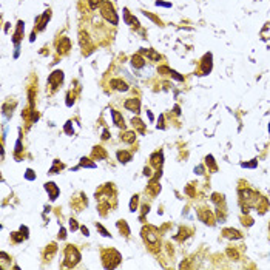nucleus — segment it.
Instances as JSON below:
<instances>
[{"instance_id": "obj_1", "label": "nucleus", "mask_w": 270, "mask_h": 270, "mask_svg": "<svg viewBox=\"0 0 270 270\" xmlns=\"http://www.w3.org/2000/svg\"><path fill=\"white\" fill-rule=\"evenodd\" d=\"M100 13H102V16H103V19H105L107 22H110L111 25H117L119 17H117V14L114 13V8H113V5H111L110 2H103V3H102Z\"/></svg>"}, {"instance_id": "obj_2", "label": "nucleus", "mask_w": 270, "mask_h": 270, "mask_svg": "<svg viewBox=\"0 0 270 270\" xmlns=\"http://www.w3.org/2000/svg\"><path fill=\"white\" fill-rule=\"evenodd\" d=\"M65 259L70 262V265H76L79 261H80V253L76 247L73 245H68L66 250H65Z\"/></svg>"}, {"instance_id": "obj_3", "label": "nucleus", "mask_w": 270, "mask_h": 270, "mask_svg": "<svg viewBox=\"0 0 270 270\" xmlns=\"http://www.w3.org/2000/svg\"><path fill=\"white\" fill-rule=\"evenodd\" d=\"M62 80H63V73L60 71V70H57V71H54L50 77H48V83H51L53 87H57V85H60L62 83Z\"/></svg>"}, {"instance_id": "obj_4", "label": "nucleus", "mask_w": 270, "mask_h": 270, "mask_svg": "<svg viewBox=\"0 0 270 270\" xmlns=\"http://www.w3.org/2000/svg\"><path fill=\"white\" fill-rule=\"evenodd\" d=\"M123 105H125L127 110L134 111V113H139V110H141V102H139V99H127Z\"/></svg>"}, {"instance_id": "obj_5", "label": "nucleus", "mask_w": 270, "mask_h": 270, "mask_svg": "<svg viewBox=\"0 0 270 270\" xmlns=\"http://www.w3.org/2000/svg\"><path fill=\"white\" fill-rule=\"evenodd\" d=\"M45 190L50 191V199H51V201H54V199L57 198V195H59V187H57L54 182H48V184H45Z\"/></svg>"}, {"instance_id": "obj_6", "label": "nucleus", "mask_w": 270, "mask_h": 270, "mask_svg": "<svg viewBox=\"0 0 270 270\" xmlns=\"http://www.w3.org/2000/svg\"><path fill=\"white\" fill-rule=\"evenodd\" d=\"M123 20H125V23H128V25H131V26H134V28H139L138 19L133 17V16L128 13V10H123Z\"/></svg>"}, {"instance_id": "obj_7", "label": "nucleus", "mask_w": 270, "mask_h": 270, "mask_svg": "<svg viewBox=\"0 0 270 270\" xmlns=\"http://www.w3.org/2000/svg\"><path fill=\"white\" fill-rule=\"evenodd\" d=\"M212 71V54H205L202 59V73L204 76Z\"/></svg>"}, {"instance_id": "obj_8", "label": "nucleus", "mask_w": 270, "mask_h": 270, "mask_svg": "<svg viewBox=\"0 0 270 270\" xmlns=\"http://www.w3.org/2000/svg\"><path fill=\"white\" fill-rule=\"evenodd\" d=\"M110 85H111L114 90H117V91H127V90H128V85H127L123 80H120V79H113V80L110 82Z\"/></svg>"}, {"instance_id": "obj_9", "label": "nucleus", "mask_w": 270, "mask_h": 270, "mask_svg": "<svg viewBox=\"0 0 270 270\" xmlns=\"http://www.w3.org/2000/svg\"><path fill=\"white\" fill-rule=\"evenodd\" d=\"M111 116H113V122L116 123V127H119V128H123V127H125V123H123V117L120 116L119 111L111 110Z\"/></svg>"}, {"instance_id": "obj_10", "label": "nucleus", "mask_w": 270, "mask_h": 270, "mask_svg": "<svg viewBox=\"0 0 270 270\" xmlns=\"http://www.w3.org/2000/svg\"><path fill=\"white\" fill-rule=\"evenodd\" d=\"M131 63H133L134 68H142L145 65V60H144V57L141 54H136V56L131 57Z\"/></svg>"}, {"instance_id": "obj_11", "label": "nucleus", "mask_w": 270, "mask_h": 270, "mask_svg": "<svg viewBox=\"0 0 270 270\" xmlns=\"http://www.w3.org/2000/svg\"><path fill=\"white\" fill-rule=\"evenodd\" d=\"M22 33H23V22H19L17 23V30H16V33H14V43L17 45V48H19V40L22 39Z\"/></svg>"}, {"instance_id": "obj_12", "label": "nucleus", "mask_w": 270, "mask_h": 270, "mask_svg": "<svg viewBox=\"0 0 270 270\" xmlns=\"http://www.w3.org/2000/svg\"><path fill=\"white\" fill-rule=\"evenodd\" d=\"M59 53H66L70 48H71V43H70V39L68 37H63L62 40H60V43H59Z\"/></svg>"}, {"instance_id": "obj_13", "label": "nucleus", "mask_w": 270, "mask_h": 270, "mask_svg": "<svg viewBox=\"0 0 270 270\" xmlns=\"http://www.w3.org/2000/svg\"><path fill=\"white\" fill-rule=\"evenodd\" d=\"M147 235H144V238H145V241L148 239V242H151V244H155L156 241H158V236H156V232L153 230V228H148V230H144Z\"/></svg>"}, {"instance_id": "obj_14", "label": "nucleus", "mask_w": 270, "mask_h": 270, "mask_svg": "<svg viewBox=\"0 0 270 270\" xmlns=\"http://www.w3.org/2000/svg\"><path fill=\"white\" fill-rule=\"evenodd\" d=\"M120 139H122L123 142H128V144H130V142H134V139H136V133H134V131H127Z\"/></svg>"}, {"instance_id": "obj_15", "label": "nucleus", "mask_w": 270, "mask_h": 270, "mask_svg": "<svg viewBox=\"0 0 270 270\" xmlns=\"http://www.w3.org/2000/svg\"><path fill=\"white\" fill-rule=\"evenodd\" d=\"M93 156H94L96 159H103V158H107V153L103 151V148H102V147H94Z\"/></svg>"}, {"instance_id": "obj_16", "label": "nucleus", "mask_w": 270, "mask_h": 270, "mask_svg": "<svg viewBox=\"0 0 270 270\" xmlns=\"http://www.w3.org/2000/svg\"><path fill=\"white\" fill-rule=\"evenodd\" d=\"M117 159L120 161V162H128V161H131V155L128 153V151H117Z\"/></svg>"}, {"instance_id": "obj_17", "label": "nucleus", "mask_w": 270, "mask_h": 270, "mask_svg": "<svg viewBox=\"0 0 270 270\" xmlns=\"http://www.w3.org/2000/svg\"><path fill=\"white\" fill-rule=\"evenodd\" d=\"M141 53H142V54H147L151 60H159V57H161V56H159L158 53H155L153 50H142Z\"/></svg>"}, {"instance_id": "obj_18", "label": "nucleus", "mask_w": 270, "mask_h": 270, "mask_svg": "<svg viewBox=\"0 0 270 270\" xmlns=\"http://www.w3.org/2000/svg\"><path fill=\"white\" fill-rule=\"evenodd\" d=\"M117 228H119L120 232H123V233H125V236H128V235H130V228H128V225H127V222H125V221H119V222H117Z\"/></svg>"}, {"instance_id": "obj_19", "label": "nucleus", "mask_w": 270, "mask_h": 270, "mask_svg": "<svg viewBox=\"0 0 270 270\" xmlns=\"http://www.w3.org/2000/svg\"><path fill=\"white\" fill-rule=\"evenodd\" d=\"M151 159H153V164H155L156 167H159V165L162 164V153H155V155L151 156Z\"/></svg>"}, {"instance_id": "obj_20", "label": "nucleus", "mask_w": 270, "mask_h": 270, "mask_svg": "<svg viewBox=\"0 0 270 270\" xmlns=\"http://www.w3.org/2000/svg\"><path fill=\"white\" fill-rule=\"evenodd\" d=\"M138 201H139V196H133V199H131V202H130V212H136Z\"/></svg>"}, {"instance_id": "obj_21", "label": "nucleus", "mask_w": 270, "mask_h": 270, "mask_svg": "<svg viewBox=\"0 0 270 270\" xmlns=\"http://www.w3.org/2000/svg\"><path fill=\"white\" fill-rule=\"evenodd\" d=\"M133 125L136 127V128H139V131H141V133H144V131H145V127H144V123H142L139 119H133Z\"/></svg>"}, {"instance_id": "obj_22", "label": "nucleus", "mask_w": 270, "mask_h": 270, "mask_svg": "<svg viewBox=\"0 0 270 270\" xmlns=\"http://www.w3.org/2000/svg\"><path fill=\"white\" fill-rule=\"evenodd\" d=\"M48 19H50V11H46V13L42 16V22L39 23V30H43V28H45V23H46Z\"/></svg>"}, {"instance_id": "obj_23", "label": "nucleus", "mask_w": 270, "mask_h": 270, "mask_svg": "<svg viewBox=\"0 0 270 270\" xmlns=\"http://www.w3.org/2000/svg\"><path fill=\"white\" fill-rule=\"evenodd\" d=\"M80 167H88V168H94V167H96V164H94V162H88V159H87V158H83V159L80 161Z\"/></svg>"}, {"instance_id": "obj_24", "label": "nucleus", "mask_w": 270, "mask_h": 270, "mask_svg": "<svg viewBox=\"0 0 270 270\" xmlns=\"http://www.w3.org/2000/svg\"><path fill=\"white\" fill-rule=\"evenodd\" d=\"M103 2H105V0H88V3H90V6H91L93 10H96V8H97L100 3H103Z\"/></svg>"}, {"instance_id": "obj_25", "label": "nucleus", "mask_w": 270, "mask_h": 270, "mask_svg": "<svg viewBox=\"0 0 270 270\" xmlns=\"http://www.w3.org/2000/svg\"><path fill=\"white\" fill-rule=\"evenodd\" d=\"M62 168H63V164H59V162L56 161V162H54V167L50 170V175H54L57 170H62Z\"/></svg>"}, {"instance_id": "obj_26", "label": "nucleus", "mask_w": 270, "mask_h": 270, "mask_svg": "<svg viewBox=\"0 0 270 270\" xmlns=\"http://www.w3.org/2000/svg\"><path fill=\"white\" fill-rule=\"evenodd\" d=\"M96 228H97V230L102 233V236H110V233H108V232H107V230H105V228L100 225V224H96Z\"/></svg>"}, {"instance_id": "obj_27", "label": "nucleus", "mask_w": 270, "mask_h": 270, "mask_svg": "<svg viewBox=\"0 0 270 270\" xmlns=\"http://www.w3.org/2000/svg\"><path fill=\"white\" fill-rule=\"evenodd\" d=\"M26 179H30V181H33V179H36V175H33V170H26Z\"/></svg>"}, {"instance_id": "obj_28", "label": "nucleus", "mask_w": 270, "mask_h": 270, "mask_svg": "<svg viewBox=\"0 0 270 270\" xmlns=\"http://www.w3.org/2000/svg\"><path fill=\"white\" fill-rule=\"evenodd\" d=\"M207 164H210V165H212V168H213V170H216V165H215V162H213V158H212V156H207Z\"/></svg>"}, {"instance_id": "obj_29", "label": "nucleus", "mask_w": 270, "mask_h": 270, "mask_svg": "<svg viewBox=\"0 0 270 270\" xmlns=\"http://www.w3.org/2000/svg\"><path fill=\"white\" fill-rule=\"evenodd\" d=\"M70 227H71V230H77V222L74 219H71L70 221Z\"/></svg>"}, {"instance_id": "obj_30", "label": "nucleus", "mask_w": 270, "mask_h": 270, "mask_svg": "<svg viewBox=\"0 0 270 270\" xmlns=\"http://www.w3.org/2000/svg\"><path fill=\"white\" fill-rule=\"evenodd\" d=\"M256 161H253V162H250V164H242V167H250V168H253V167H256Z\"/></svg>"}, {"instance_id": "obj_31", "label": "nucleus", "mask_w": 270, "mask_h": 270, "mask_svg": "<svg viewBox=\"0 0 270 270\" xmlns=\"http://www.w3.org/2000/svg\"><path fill=\"white\" fill-rule=\"evenodd\" d=\"M59 238H60V239H65V238H66V235H65V228H63V227L60 228V233H59Z\"/></svg>"}, {"instance_id": "obj_32", "label": "nucleus", "mask_w": 270, "mask_h": 270, "mask_svg": "<svg viewBox=\"0 0 270 270\" xmlns=\"http://www.w3.org/2000/svg\"><path fill=\"white\" fill-rule=\"evenodd\" d=\"M156 5H158V6H159V5H161V6H167V8L171 6V3H164V2H156Z\"/></svg>"}, {"instance_id": "obj_33", "label": "nucleus", "mask_w": 270, "mask_h": 270, "mask_svg": "<svg viewBox=\"0 0 270 270\" xmlns=\"http://www.w3.org/2000/svg\"><path fill=\"white\" fill-rule=\"evenodd\" d=\"M82 233H83L85 236H88V235H90V232H88V228H87V227H82Z\"/></svg>"}, {"instance_id": "obj_34", "label": "nucleus", "mask_w": 270, "mask_h": 270, "mask_svg": "<svg viewBox=\"0 0 270 270\" xmlns=\"http://www.w3.org/2000/svg\"><path fill=\"white\" fill-rule=\"evenodd\" d=\"M108 138H110V136H108V131L105 130V131H103V136H102V139H108Z\"/></svg>"}]
</instances>
